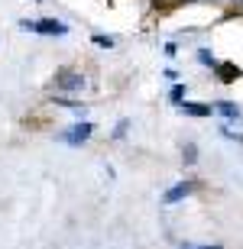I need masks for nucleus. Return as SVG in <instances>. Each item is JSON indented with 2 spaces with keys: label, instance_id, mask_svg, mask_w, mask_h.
Returning <instances> with one entry per match:
<instances>
[{
  "label": "nucleus",
  "instance_id": "f257e3e1",
  "mask_svg": "<svg viewBox=\"0 0 243 249\" xmlns=\"http://www.w3.org/2000/svg\"><path fill=\"white\" fill-rule=\"evenodd\" d=\"M49 88L56 94H81L84 88H88V74L81 71V68H58L56 74H52V81H49Z\"/></svg>",
  "mask_w": 243,
  "mask_h": 249
},
{
  "label": "nucleus",
  "instance_id": "f03ea898",
  "mask_svg": "<svg viewBox=\"0 0 243 249\" xmlns=\"http://www.w3.org/2000/svg\"><path fill=\"white\" fill-rule=\"evenodd\" d=\"M19 29L36 33V36H65L68 26L62 19H19Z\"/></svg>",
  "mask_w": 243,
  "mask_h": 249
},
{
  "label": "nucleus",
  "instance_id": "7ed1b4c3",
  "mask_svg": "<svg viewBox=\"0 0 243 249\" xmlns=\"http://www.w3.org/2000/svg\"><path fill=\"white\" fill-rule=\"evenodd\" d=\"M91 133H94V126L88 120H78V123H72V126L62 133V142L65 146H84L88 139H91Z\"/></svg>",
  "mask_w": 243,
  "mask_h": 249
},
{
  "label": "nucleus",
  "instance_id": "20e7f679",
  "mask_svg": "<svg viewBox=\"0 0 243 249\" xmlns=\"http://www.w3.org/2000/svg\"><path fill=\"white\" fill-rule=\"evenodd\" d=\"M191 191H195V181H178V185H172L166 194H162V204H178V201H185Z\"/></svg>",
  "mask_w": 243,
  "mask_h": 249
},
{
  "label": "nucleus",
  "instance_id": "39448f33",
  "mask_svg": "<svg viewBox=\"0 0 243 249\" xmlns=\"http://www.w3.org/2000/svg\"><path fill=\"white\" fill-rule=\"evenodd\" d=\"M214 113H221V117H227V120H243V107L234 104V101H217Z\"/></svg>",
  "mask_w": 243,
  "mask_h": 249
},
{
  "label": "nucleus",
  "instance_id": "423d86ee",
  "mask_svg": "<svg viewBox=\"0 0 243 249\" xmlns=\"http://www.w3.org/2000/svg\"><path fill=\"white\" fill-rule=\"evenodd\" d=\"M214 74H217V78H221L224 84H230V81H237V78H240L243 71L237 68V62H221V65L214 68Z\"/></svg>",
  "mask_w": 243,
  "mask_h": 249
},
{
  "label": "nucleus",
  "instance_id": "0eeeda50",
  "mask_svg": "<svg viewBox=\"0 0 243 249\" xmlns=\"http://www.w3.org/2000/svg\"><path fill=\"white\" fill-rule=\"evenodd\" d=\"M182 113H188V117H211L214 113V104H195V101H185L182 107H178Z\"/></svg>",
  "mask_w": 243,
  "mask_h": 249
},
{
  "label": "nucleus",
  "instance_id": "6e6552de",
  "mask_svg": "<svg viewBox=\"0 0 243 249\" xmlns=\"http://www.w3.org/2000/svg\"><path fill=\"white\" fill-rule=\"evenodd\" d=\"M185 94H188V84L175 81V84H172V91H168V101L175 104V107H182V104H185Z\"/></svg>",
  "mask_w": 243,
  "mask_h": 249
},
{
  "label": "nucleus",
  "instance_id": "1a4fd4ad",
  "mask_svg": "<svg viewBox=\"0 0 243 249\" xmlns=\"http://www.w3.org/2000/svg\"><path fill=\"white\" fill-rule=\"evenodd\" d=\"M198 62L205 65V68H211V71H214L217 65H221V62H217V55H214V52H211V49H205V46L198 49Z\"/></svg>",
  "mask_w": 243,
  "mask_h": 249
},
{
  "label": "nucleus",
  "instance_id": "9d476101",
  "mask_svg": "<svg viewBox=\"0 0 243 249\" xmlns=\"http://www.w3.org/2000/svg\"><path fill=\"white\" fill-rule=\"evenodd\" d=\"M221 136H227L230 142H240V146H243V133H240V129H234L230 123H221Z\"/></svg>",
  "mask_w": 243,
  "mask_h": 249
},
{
  "label": "nucleus",
  "instance_id": "9b49d317",
  "mask_svg": "<svg viewBox=\"0 0 243 249\" xmlns=\"http://www.w3.org/2000/svg\"><path fill=\"white\" fill-rule=\"evenodd\" d=\"M182 156H185V165H195V159H198V146H195V142H188V146L182 149Z\"/></svg>",
  "mask_w": 243,
  "mask_h": 249
},
{
  "label": "nucleus",
  "instance_id": "f8f14e48",
  "mask_svg": "<svg viewBox=\"0 0 243 249\" xmlns=\"http://www.w3.org/2000/svg\"><path fill=\"white\" fill-rule=\"evenodd\" d=\"M178 249H224L221 243H205V246H198V243H182Z\"/></svg>",
  "mask_w": 243,
  "mask_h": 249
},
{
  "label": "nucleus",
  "instance_id": "ddd939ff",
  "mask_svg": "<svg viewBox=\"0 0 243 249\" xmlns=\"http://www.w3.org/2000/svg\"><path fill=\"white\" fill-rule=\"evenodd\" d=\"M127 129H130V120H120L117 126H113V139H123V136H127Z\"/></svg>",
  "mask_w": 243,
  "mask_h": 249
},
{
  "label": "nucleus",
  "instance_id": "4468645a",
  "mask_svg": "<svg viewBox=\"0 0 243 249\" xmlns=\"http://www.w3.org/2000/svg\"><path fill=\"white\" fill-rule=\"evenodd\" d=\"M94 46H107V49H113V36H101V33H97V36H94Z\"/></svg>",
  "mask_w": 243,
  "mask_h": 249
},
{
  "label": "nucleus",
  "instance_id": "2eb2a0df",
  "mask_svg": "<svg viewBox=\"0 0 243 249\" xmlns=\"http://www.w3.org/2000/svg\"><path fill=\"white\" fill-rule=\"evenodd\" d=\"M36 3H39V0H36Z\"/></svg>",
  "mask_w": 243,
  "mask_h": 249
}]
</instances>
